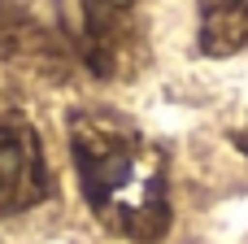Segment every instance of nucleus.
Listing matches in <instances>:
<instances>
[{
  "label": "nucleus",
  "instance_id": "nucleus-1",
  "mask_svg": "<svg viewBox=\"0 0 248 244\" xmlns=\"http://www.w3.org/2000/svg\"><path fill=\"white\" fill-rule=\"evenodd\" d=\"M70 162L87 210L118 236L153 244L170 227L166 153L122 114L83 109L70 118Z\"/></svg>",
  "mask_w": 248,
  "mask_h": 244
},
{
  "label": "nucleus",
  "instance_id": "nucleus-4",
  "mask_svg": "<svg viewBox=\"0 0 248 244\" xmlns=\"http://www.w3.org/2000/svg\"><path fill=\"white\" fill-rule=\"evenodd\" d=\"M196 44L209 57L248 48V0H196Z\"/></svg>",
  "mask_w": 248,
  "mask_h": 244
},
{
  "label": "nucleus",
  "instance_id": "nucleus-5",
  "mask_svg": "<svg viewBox=\"0 0 248 244\" xmlns=\"http://www.w3.org/2000/svg\"><path fill=\"white\" fill-rule=\"evenodd\" d=\"M235 148L248 157V127H240V131H235Z\"/></svg>",
  "mask_w": 248,
  "mask_h": 244
},
{
  "label": "nucleus",
  "instance_id": "nucleus-3",
  "mask_svg": "<svg viewBox=\"0 0 248 244\" xmlns=\"http://www.w3.org/2000/svg\"><path fill=\"white\" fill-rule=\"evenodd\" d=\"M52 192V170L39 131L26 114L0 109V218L26 214Z\"/></svg>",
  "mask_w": 248,
  "mask_h": 244
},
{
  "label": "nucleus",
  "instance_id": "nucleus-2",
  "mask_svg": "<svg viewBox=\"0 0 248 244\" xmlns=\"http://www.w3.org/2000/svg\"><path fill=\"white\" fill-rule=\"evenodd\" d=\"M65 39L96 79H135L153 52V0H57Z\"/></svg>",
  "mask_w": 248,
  "mask_h": 244
}]
</instances>
